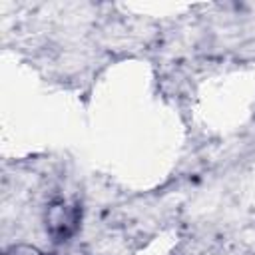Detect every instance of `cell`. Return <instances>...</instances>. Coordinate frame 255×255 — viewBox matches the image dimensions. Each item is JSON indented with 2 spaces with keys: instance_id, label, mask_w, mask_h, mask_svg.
I'll return each mask as SVG.
<instances>
[{
  "instance_id": "1",
  "label": "cell",
  "mask_w": 255,
  "mask_h": 255,
  "mask_svg": "<svg viewBox=\"0 0 255 255\" xmlns=\"http://www.w3.org/2000/svg\"><path fill=\"white\" fill-rule=\"evenodd\" d=\"M78 223H80V209L76 205H68L64 201H58L48 209L46 227H48V233L56 241L68 239L78 229Z\"/></svg>"
},
{
  "instance_id": "2",
  "label": "cell",
  "mask_w": 255,
  "mask_h": 255,
  "mask_svg": "<svg viewBox=\"0 0 255 255\" xmlns=\"http://www.w3.org/2000/svg\"><path fill=\"white\" fill-rule=\"evenodd\" d=\"M6 255H40V253L36 249H32V247H14Z\"/></svg>"
}]
</instances>
